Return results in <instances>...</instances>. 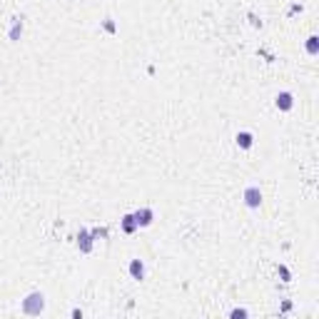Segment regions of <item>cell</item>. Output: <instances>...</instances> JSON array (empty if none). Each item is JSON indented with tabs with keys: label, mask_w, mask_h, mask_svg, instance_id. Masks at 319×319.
Wrapping results in <instances>:
<instances>
[{
	"label": "cell",
	"mask_w": 319,
	"mask_h": 319,
	"mask_svg": "<svg viewBox=\"0 0 319 319\" xmlns=\"http://www.w3.org/2000/svg\"><path fill=\"white\" fill-rule=\"evenodd\" d=\"M122 230H125V232H127V235H132V232H135V230H137V225H135V217H132V212H130V215H125V217H122Z\"/></svg>",
	"instance_id": "52a82bcc"
},
{
	"label": "cell",
	"mask_w": 319,
	"mask_h": 319,
	"mask_svg": "<svg viewBox=\"0 0 319 319\" xmlns=\"http://www.w3.org/2000/svg\"><path fill=\"white\" fill-rule=\"evenodd\" d=\"M80 239H82V252H90V249H92V244H90V237H87V232H82V235H80Z\"/></svg>",
	"instance_id": "9c48e42d"
},
{
	"label": "cell",
	"mask_w": 319,
	"mask_h": 319,
	"mask_svg": "<svg viewBox=\"0 0 319 319\" xmlns=\"http://www.w3.org/2000/svg\"><path fill=\"white\" fill-rule=\"evenodd\" d=\"M130 274H132V279H142L145 277V264L140 259H132L130 262Z\"/></svg>",
	"instance_id": "8992f818"
},
{
	"label": "cell",
	"mask_w": 319,
	"mask_h": 319,
	"mask_svg": "<svg viewBox=\"0 0 319 319\" xmlns=\"http://www.w3.org/2000/svg\"><path fill=\"white\" fill-rule=\"evenodd\" d=\"M307 53H309V55H317V53H319V40H317V35H312V38L307 40Z\"/></svg>",
	"instance_id": "ba28073f"
},
{
	"label": "cell",
	"mask_w": 319,
	"mask_h": 319,
	"mask_svg": "<svg viewBox=\"0 0 319 319\" xmlns=\"http://www.w3.org/2000/svg\"><path fill=\"white\" fill-rule=\"evenodd\" d=\"M43 309H45V294H43V292H33V294H28V297L23 299V312H25V314L35 317V314H40Z\"/></svg>",
	"instance_id": "6da1fadb"
},
{
	"label": "cell",
	"mask_w": 319,
	"mask_h": 319,
	"mask_svg": "<svg viewBox=\"0 0 319 319\" xmlns=\"http://www.w3.org/2000/svg\"><path fill=\"white\" fill-rule=\"evenodd\" d=\"M237 147H242V150H249L252 145H254V137H252V132H237Z\"/></svg>",
	"instance_id": "5b68a950"
},
{
	"label": "cell",
	"mask_w": 319,
	"mask_h": 319,
	"mask_svg": "<svg viewBox=\"0 0 319 319\" xmlns=\"http://www.w3.org/2000/svg\"><path fill=\"white\" fill-rule=\"evenodd\" d=\"M244 205H247L249 210H257V207L262 205V190H259V187H247V190H244Z\"/></svg>",
	"instance_id": "7a4b0ae2"
},
{
	"label": "cell",
	"mask_w": 319,
	"mask_h": 319,
	"mask_svg": "<svg viewBox=\"0 0 319 319\" xmlns=\"http://www.w3.org/2000/svg\"><path fill=\"white\" fill-rule=\"evenodd\" d=\"M232 317H235V319H237V317H247V312H244V309H235Z\"/></svg>",
	"instance_id": "30bf717a"
},
{
	"label": "cell",
	"mask_w": 319,
	"mask_h": 319,
	"mask_svg": "<svg viewBox=\"0 0 319 319\" xmlns=\"http://www.w3.org/2000/svg\"><path fill=\"white\" fill-rule=\"evenodd\" d=\"M274 102H277V107H279V110H284V112H289V110L294 107V97H292V92H279Z\"/></svg>",
	"instance_id": "277c9868"
},
{
	"label": "cell",
	"mask_w": 319,
	"mask_h": 319,
	"mask_svg": "<svg viewBox=\"0 0 319 319\" xmlns=\"http://www.w3.org/2000/svg\"><path fill=\"white\" fill-rule=\"evenodd\" d=\"M132 217H135V225H137V227H150V225H152L155 212H152L150 207H142V210L132 212Z\"/></svg>",
	"instance_id": "3957f363"
}]
</instances>
